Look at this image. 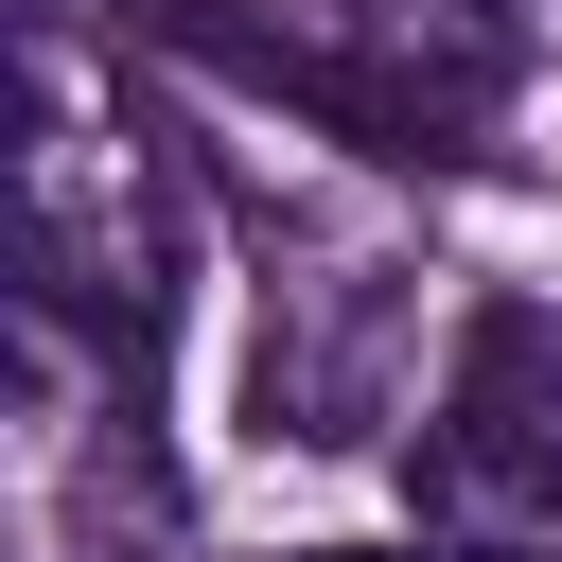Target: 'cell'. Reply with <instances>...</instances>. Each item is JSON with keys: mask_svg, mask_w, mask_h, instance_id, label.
Returning a JSON list of instances; mask_svg holds the SVG:
<instances>
[{"mask_svg": "<svg viewBox=\"0 0 562 562\" xmlns=\"http://www.w3.org/2000/svg\"><path fill=\"white\" fill-rule=\"evenodd\" d=\"M351 53H386V70L439 88V105H492L544 35H527V0H351Z\"/></svg>", "mask_w": 562, "mask_h": 562, "instance_id": "cell-2", "label": "cell"}, {"mask_svg": "<svg viewBox=\"0 0 562 562\" xmlns=\"http://www.w3.org/2000/svg\"><path fill=\"white\" fill-rule=\"evenodd\" d=\"M527 35H562V0H527Z\"/></svg>", "mask_w": 562, "mask_h": 562, "instance_id": "cell-4", "label": "cell"}, {"mask_svg": "<svg viewBox=\"0 0 562 562\" xmlns=\"http://www.w3.org/2000/svg\"><path fill=\"white\" fill-rule=\"evenodd\" d=\"M404 492H422L457 544H509V527L562 509V316H544V299H492V316L457 334V386H439V422L404 439Z\"/></svg>", "mask_w": 562, "mask_h": 562, "instance_id": "cell-1", "label": "cell"}, {"mask_svg": "<svg viewBox=\"0 0 562 562\" xmlns=\"http://www.w3.org/2000/svg\"><path fill=\"white\" fill-rule=\"evenodd\" d=\"M316 562H527V544H316Z\"/></svg>", "mask_w": 562, "mask_h": 562, "instance_id": "cell-3", "label": "cell"}]
</instances>
